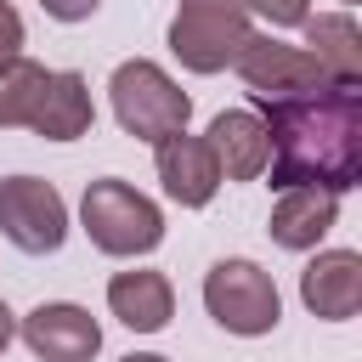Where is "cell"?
<instances>
[{
	"label": "cell",
	"instance_id": "1",
	"mask_svg": "<svg viewBox=\"0 0 362 362\" xmlns=\"http://www.w3.org/2000/svg\"><path fill=\"white\" fill-rule=\"evenodd\" d=\"M272 158V187H322L345 198L362 181V79H322L294 96L255 102Z\"/></svg>",
	"mask_w": 362,
	"mask_h": 362
},
{
	"label": "cell",
	"instance_id": "2",
	"mask_svg": "<svg viewBox=\"0 0 362 362\" xmlns=\"http://www.w3.org/2000/svg\"><path fill=\"white\" fill-rule=\"evenodd\" d=\"M79 226L85 238L113 255V260H136V255H153L164 243V209L136 192L130 181L119 175H102V181H85V198H79Z\"/></svg>",
	"mask_w": 362,
	"mask_h": 362
},
{
	"label": "cell",
	"instance_id": "3",
	"mask_svg": "<svg viewBox=\"0 0 362 362\" xmlns=\"http://www.w3.org/2000/svg\"><path fill=\"white\" fill-rule=\"evenodd\" d=\"M107 96H113L119 130L136 136V141L175 136V130H187V119H192V96H187L158 62H147V57L119 62L113 79H107Z\"/></svg>",
	"mask_w": 362,
	"mask_h": 362
},
{
	"label": "cell",
	"instance_id": "4",
	"mask_svg": "<svg viewBox=\"0 0 362 362\" xmlns=\"http://www.w3.org/2000/svg\"><path fill=\"white\" fill-rule=\"evenodd\" d=\"M255 40V17L243 0H181L170 17V51L187 74H221Z\"/></svg>",
	"mask_w": 362,
	"mask_h": 362
},
{
	"label": "cell",
	"instance_id": "5",
	"mask_svg": "<svg viewBox=\"0 0 362 362\" xmlns=\"http://www.w3.org/2000/svg\"><path fill=\"white\" fill-rule=\"evenodd\" d=\"M204 311H209L226 334H238V339H260V334L277 328V317H283V294H277V283H272L266 266L232 255V260H215V266L204 272Z\"/></svg>",
	"mask_w": 362,
	"mask_h": 362
},
{
	"label": "cell",
	"instance_id": "6",
	"mask_svg": "<svg viewBox=\"0 0 362 362\" xmlns=\"http://www.w3.org/2000/svg\"><path fill=\"white\" fill-rule=\"evenodd\" d=\"M0 238L23 255H57L68 238V204L40 175H6L0 181Z\"/></svg>",
	"mask_w": 362,
	"mask_h": 362
},
{
	"label": "cell",
	"instance_id": "7",
	"mask_svg": "<svg viewBox=\"0 0 362 362\" xmlns=\"http://www.w3.org/2000/svg\"><path fill=\"white\" fill-rule=\"evenodd\" d=\"M238 79L249 85V96L255 102H272V96H294V90H311V85H322L328 74H322V62L305 51V45H283V40H272V34H255L243 51H238Z\"/></svg>",
	"mask_w": 362,
	"mask_h": 362
},
{
	"label": "cell",
	"instance_id": "8",
	"mask_svg": "<svg viewBox=\"0 0 362 362\" xmlns=\"http://www.w3.org/2000/svg\"><path fill=\"white\" fill-rule=\"evenodd\" d=\"M17 334H23V345H28L40 362H90V356L102 351V322H96L85 305H74V300H45V305H34V311L17 322Z\"/></svg>",
	"mask_w": 362,
	"mask_h": 362
},
{
	"label": "cell",
	"instance_id": "9",
	"mask_svg": "<svg viewBox=\"0 0 362 362\" xmlns=\"http://www.w3.org/2000/svg\"><path fill=\"white\" fill-rule=\"evenodd\" d=\"M153 164H158V181H164V198L181 204V209H204L215 192H221V164L209 153L204 136H158L153 141Z\"/></svg>",
	"mask_w": 362,
	"mask_h": 362
},
{
	"label": "cell",
	"instance_id": "10",
	"mask_svg": "<svg viewBox=\"0 0 362 362\" xmlns=\"http://www.w3.org/2000/svg\"><path fill=\"white\" fill-rule=\"evenodd\" d=\"M300 300L322 322H351L362 311V255L356 249H317L300 272Z\"/></svg>",
	"mask_w": 362,
	"mask_h": 362
},
{
	"label": "cell",
	"instance_id": "11",
	"mask_svg": "<svg viewBox=\"0 0 362 362\" xmlns=\"http://www.w3.org/2000/svg\"><path fill=\"white\" fill-rule=\"evenodd\" d=\"M215 164H221V181H255L266 175V158H272V141H266V124L255 107H226L209 119L204 130Z\"/></svg>",
	"mask_w": 362,
	"mask_h": 362
},
{
	"label": "cell",
	"instance_id": "12",
	"mask_svg": "<svg viewBox=\"0 0 362 362\" xmlns=\"http://www.w3.org/2000/svg\"><path fill=\"white\" fill-rule=\"evenodd\" d=\"M334 221H339V198L334 192H322V187H283L277 204H272L266 232H272L277 249L305 255V249H317L334 232Z\"/></svg>",
	"mask_w": 362,
	"mask_h": 362
},
{
	"label": "cell",
	"instance_id": "13",
	"mask_svg": "<svg viewBox=\"0 0 362 362\" xmlns=\"http://www.w3.org/2000/svg\"><path fill=\"white\" fill-rule=\"evenodd\" d=\"M107 311L130 334H158L175 317V288H170L164 272H147V266L141 272H113L107 277Z\"/></svg>",
	"mask_w": 362,
	"mask_h": 362
},
{
	"label": "cell",
	"instance_id": "14",
	"mask_svg": "<svg viewBox=\"0 0 362 362\" xmlns=\"http://www.w3.org/2000/svg\"><path fill=\"white\" fill-rule=\"evenodd\" d=\"M90 124H96V102H90L85 74L57 68L45 79V96H40L34 119H28V130L45 136V141H79V136H90Z\"/></svg>",
	"mask_w": 362,
	"mask_h": 362
},
{
	"label": "cell",
	"instance_id": "15",
	"mask_svg": "<svg viewBox=\"0 0 362 362\" xmlns=\"http://www.w3.org/2000/svg\"><path fill=\"white\" fill-rule=\"evenodd\" d=\"M305 51L322 62L328 79H362V28L351 11H322V17H305Z\"/></svg>",
	"mask_w": 362,
	"mask_h": 362
},
{
	"label": "cell",
	"instance_id": "16",
	"mask_svg": "<svg viewBox=\"0 0 362 362\" xmlns=\"http://www.w3.org/2000/svg\"><path fill=\"white\" fill-rule=\"evenodd\" d=\"M45 79H51V68L34 57H11L0 68V130H28V119L45 96Z\"/></svg>",
	"mask_w": 362,
	"mask_h": 362
},
{
	"label": "cell",
	"instance_id": "17",
	"mask_svg": "<svg viewBox=\"0 0 362 362\" xmlns=\"http://www.w3.org/2000/svg\"><path fill=\"white\" fill-rule=\"evenodd\" d=\"M243 11L266 28H300L311 17V0H243Z\"/></svg>",
	"mask_w": 362,
	"mask_h": 362
},
{
	"label": "cell",
	"instance_id": "18",
	"mask_svg": "<svg viewBox=\"0 0 362 362\" xmlns=\"http://www.w3.org/2000/svg\"><path fill=\"white\" fill-rule=\"evenodd\" d=\"M11 57H23V17H17L11 0H0V68H6Z\"/></svg>",
	"mask_w": 362,
	"mask_h": 362
},
{
	"label": "cell",
	"instance_id": "19",
	"mask_svg": "<svg viewBox=\"0 0 362 362\" xmlns=\"http://www.w3.org/2000/svg\"><path fill=\"white\" fill-rule=\"evenodd\" d=\"M96 6H102V0H40V11L57 17V23H85Z\"/></svg>",
	"mask_w": 362,
	"mask_h": 362
},
{
	"label": "cell",
	"instance_id": "20",
	"mask_svg": "<svg viewBox=\"0 0 362 362\" xmlns=\"http://www.w3.org/2000/svg\"><path fill=\"white\" fill-rule=\"evenodd\" d=\"M11 334H17V317H11V305H6V300H0V351H6V345H11Z\"/></svg>",
	"mask_w": 362,
	"mask_h": 362
},
{
	"label": "cell",
	"instance_id": "21",
	"mask_svg": "<svg viewBox=\"0 0 362 362\" xmlns=\"http://www.w3.org/2000/svg\"><path fill=\"white\" fill-rule=\"evenodd\" d=\"M119 362H170V356H158V351H130V356H119Z\"/></svg>",
	"mask_w": 362,
	"mask_h": 362
},
{
	"label": "cell",
	"instance_id": "22",
	"mask_svg": "<svg viewBox=\"0 0 362 362\" xmlns=\"http://www.w3.org/2000/svg\"><path fill=\"white\" fill-rule=\"evenodd\" d=\"M345 6H356V0H345Z\"/></svg>",
	"mask_w": 362,
	"mask_h": 362
}]
</instances>
